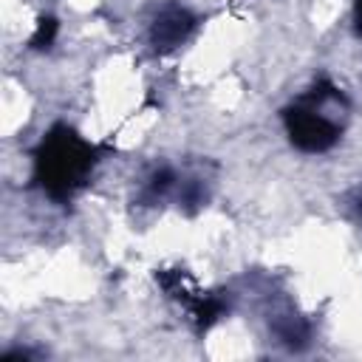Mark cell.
<instances>
[{"mask_svg":"<svg viewBox=\"0 0 362 362\" xmlns=\"http://www.w3.org/2000/svg\"><path fill=\"white\" fill-rule=\"evenodd\" d=\"M99 167V147L59 122L42 133L31 153V184L54 204L74 201Z\"/></svg>","mask_w":362,"mask_h":362,"instance_id":"cell-1","label":"cell"},{"mask_svg":"<svg viewBox=\"0 0 362 362\" xmlns=\"http://www.w3.org/2000/svg\"><path fill=\"white\" fill-rule=\"evenodd\" d=\"M348 107L351 105L345 90L328 76H320L308 90H303L280 110L288 144L305 156L328 153L342 139Z\"/></svg>","mask_w":362,"mask_h":362,"instance_id":"cell-2","label":"cell"},{"mask_svg":"<svg viewBox=\"0 0 362 362\" xmlns=\"http://www.w3.org/2000/svg\"><path fill=\"white\" fill-rule=\"evenodd\" d=\"M156 280L173 300L187 308V320L198 334H206L229 311V300L221 291H201L181 269H158Z\"/></svg>","mask_w":362,"mask_h":362,"instance_id":"cell-3","label":"cell"},{"mask_svg":"<svg viewBox=\"0 0 362 362\" xmlns=\"http://www.w3.org/2000/svg\"><path fill=\"white\" fill-rule=\"evenodd\" d=\"M195 28H198L195 11H189V8L181 6V3H164V6L153 14V20H150V25H147V42H150L153 51L170 54V51H175L178 45H184V42L192 37Z\"/></svg>","mask_w":362,"mask_h":362,"instance_id":"cell-4","label":"cell"},{"mask_svg":"<svg viewBox=\"0 0 362 362\" xmlns=\"http://www.w3.org/2000/svg\"><path fill=\"white\" fill-rule=\"evenodd\" d=\"M178 181H181V175H178L173 167H167V164L156 167V170L141 181V187H139V204H141V206H156V204H161V201H167V198H175Z\"/></svg>","mask_w":362,"mask_h":362,"instance_id":"cell-5","label":"cell"},{"mask_svg":"<svg viewBox=\"0 0 362 362\" xmlns=\"http://www.w3.org/2000/svg\"><path fill=\"white\" fill-rule=\"evenodd\" d=\"M272 331H274L277 342L288 345L291 351L305 348V345H308V337H311L308 322H305V320H300V317H294L291 311H288V314H277V317L272 320Z\"/></svg>","mask_w":362,"mask_h":362,"instance_id":"cell-6","label":"cell"},{"mask_svg":"<svg viewBox=\"0 0 362 362\" xmlns=\"http://www.w3.org/2000/svg\"><path fill=\"white\" fill-rule=\"evenodd\" d=\"M57 34H59V23H57V17L42 14V17L37 20V25H34V34H31L28 45H31L34 51H48V48L54 45Z\"/></svg>","mask_w":362,"mask_h":362,"instance_id":"cell-7","label":"cell"},{"mask_svg":"<svg viewBox=\"0 0 362 362\" xmlns=\"http://www.w3.org/2000/svg\"><path fill=\"white\" fill-rule=\"evenodd\" d=\"M348 209H351L354 221H356V223H362V184L351 192V198H348Z\"/></svg>","mask_w":362,"mask_h":362,"instance_id":"cell-8","label":"cell"},{"mask_svg":"<svg viewBox=\"0 0 362 362\" xmlns=\"http://www.w3.org/2000/svg\"><path fill=\"white\" fill-rule=\"evenodd\" d=\"M351 25L354 34L362 37V0H351Z\"/></svg>","mask_w":362,"mask_h":362,"instance_id":"cell-9","label":"cell"}]
</instances>
